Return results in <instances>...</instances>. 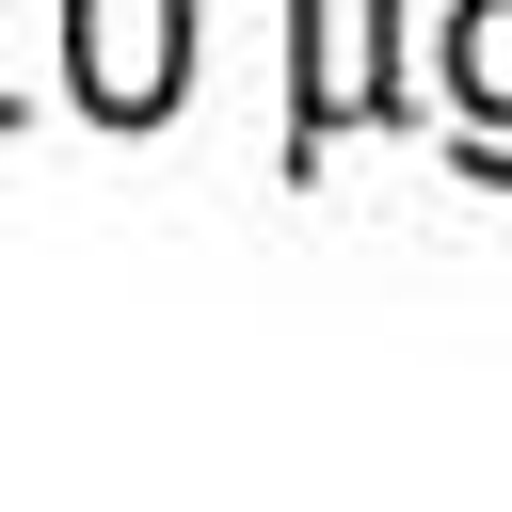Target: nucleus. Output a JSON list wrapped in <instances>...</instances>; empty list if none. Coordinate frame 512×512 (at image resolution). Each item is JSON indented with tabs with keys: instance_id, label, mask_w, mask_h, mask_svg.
I'll use <instances>...</instances> for the list:
<instances>
[{
	"instance_id": "obj_1",
	"label": "nucleus",
	"mask_w": 512,
	"mask_h": 512,
	"mask_svg": "<svg viewBox=\"0 0 512 512\" xmlns=\"http://www.w3.org/2000/svg\"><path fill=\"white\" fill-rule=\"evenodd\" d=\"M64 80L96 128H160L192 96V0H64Z\"/></svg>"
},
{
	"instance_id": "obj_2",
	"label": "nucleus",
	"mask_w": 512,
	"mask_h": 512,
	"mask_svg": "<svg viewBox=\"0 0 512 512\" xmlns=\"http://www.w3.org/2000/svg\"><path fill=\"white\" fill-rule=\"evenodd\" d=\"M400 48V16L384 0H304V96H288V160H320L336 128H368V112H416V80L384 64Z\"/></svg>"
},
{
	"instance_id": "obj_3",
	"label": "nucleus",
	"mask_w": 512,
	"mask_h": 512,
	"mask_svg": "<svg viewBox=\"0 0 512 512\" xmlns=\"http://www.w3.org/2000/svg\"><path fill=\"white\" fill-rule=\"evenodd\" d=\"M448 112H464V160L512 176V0H464L448 16Z\"/></svg>"
}]
</instances>
